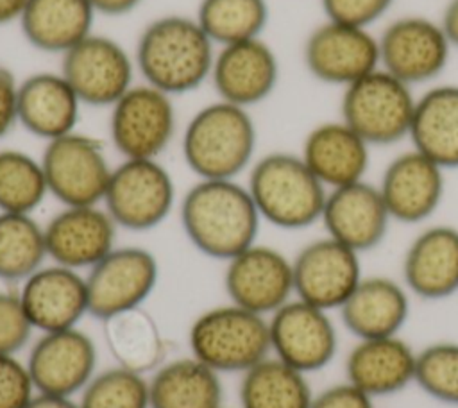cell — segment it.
<instances>
[{
	"instance_id": "83f0119b",
	"label": "cell",
	"mask_w": 458,
	"mask_h": 408,
	"mask_svg": "<svg viewBox=\"0 0 458 408\" xmlns=\"http://www.w3.org/2000/svg\"><path fill=\"white\" fill-rule=\"evenodd\" d=\"M408 140L445 172L458 168V84H435L417 95Z\"/></svg>"
},
{
	"instance_id": "ac0fdd59",
	"label": "cell",
	"mask_w": 458,
	"mask_h": 408,
	"mask_svg": "<svg viewBox=\"0 0 458 408\" xmlns=\"http://www.w3.org/2000/svg\"><path fill=\"white\" fill-rule=\"evenodd\" d=\"M377 188L392 222L422 224L444 200L445 170L411 147L388 161Z\"/></svg>"
},
{
	"instance_id": "8d00e7d4",
	"label": "cell",
	"mask_w": 458,
	"mask_h": 408,
	"mask_svg": "<svg viewBox=\"0 0 458 408\" xmlns=\"http://www.w3.org/2000/svg\"><path fill=\"white\" fill-rule=\"evenodd\" d=\"M428 397L458 406V342H433L417 351L415 381Z\"/></svg>"
},
{
	"instance_id": "bcb514c9",
	"label": "cell",
	"mask_w": 458,
	"mask_h": 408,
	"mask_svg": "<svg viewBox=\"0 0 458 408\" xmlns=\"http://www.w3.org/2000/svg\"><path fill=\"white\" fill-rule=\"evenodd\" d=\"M27 0H0V25L18 21Z\"/></svg>"
},
{
	"instance_id": "4316f807",
	"label": "cell",
	"mask_w": 458,
	"mask_h": 408,
	"mask_svg": "<svg viewBox=\"0 0 458 408\" xmlns=\"http://www.w3.org/2000/svg\"><path fill=\"white\" fill-rule=\"evenodd\" d=\"M410 297L403 281L388 276H363L338 313L354 340L395 336L410 317Z\"/></svg>"
},
{
	"instance_id": "277c9868",
	"label": "cell",
	"mask_w": 458,
	"mask_h": 408,
	"mask_svg": "<svg viewBox=\"0 0 458 408\" xmlns=\"http://www.w3.org/2000/svg\"><path fill=\"white\" fill-rule=\"evenodd\" d=\"M245 184L263 222L284 231L320 222L327 190L299 152L274 150L256 157Z\"/></svg>"
},
{
	"instance_id": "6da1fadb",
	"label": "cell",
	"mask_w": 458,
	"mask_h": 408,
	"mask_svg": "<svg viewBox=\"0 0 458 408\" xmlns=\"http://www.w3.org/2000/svg\"><path fill=\"white\" fill-rule=\"evenodd\" d=\"M179 218L188 242L220 261L256 243L263 224L247 184L238 179H197L181 197Z\"/></svg>"
},
{
	"instance_id": "ffe728a7",
	"label": "cell",
	"mask_w": 458,
	"mask_h": 408,
	"mask_svg": "<svg viewBox=\"0 0 458 408\" xmlns=\"http://www.w3.org/2000/svg\"><path fill=\"white\" fill-rule=\"evenodd\" d=\"M43 229L48 261L81 272L116 247L118 225L102 204L63 206Z\"/></svg>"
},
{
	"instance_id": "8fae6325",
	"label": "cell",
	"mask_w": 458,
	"mask_h": 408,
	"mask_svg": "<svg viewBox=\"0 0 458 408\" xmlns=\"http://www.w3.org/2000/svg\"><path fill=\"white\" fill-rule=\"evenodd\" d=\"M84 276L89 315L104 322L145 304L156 290L159 263L145 247L116 245Z\"/></svg>"
},
{
	"instance_id": "ba28073f",
	"label": "cell",
	"mask_w": 458,
	"mask_h": 408,
	"mask_svg": "<svg viewBox=\"0 0 458 408\" xmlns=\"http://www.w3.org/2000/svg\"><path fill=\"white\" fill-rule=\"evenodd\" d=\"M175 132L174 97L143 81L109 107V138L122 159H159Z\"/></svg>"
},
{
	"instance_id": "d6986e66",
	"label": "cell",
	"mask_w": 458,
	"mask_h": 408,
	"mask_svg": "<svg viewBox=\"0 0 458 408\" xmlns=\"http://www.w3.org/2000/svg\"><path fill=\"white\" fill-rule=\"evenodd\" d=\"M279 73L276 50L263 38H254L216 47L209 82L216 98L250 109L276 91Z\"/></svg>"
},
{
	"instance_id": "52a82bcc",
	"label": "cell",
	"mask_w": 458,
	"mask_h": 408,
	"mask_svg": "<svg viewBox=\"0 0 458 408\" xmlns=\"http://www.w3.org/2000/svg\"><path fill=\"white\" fill-rule=\"evenodd\" d=\"M175 202L174 177L159 159H122L113 166L102 206L118 229L143 233L161 225Z\"/></svg>"
},
{
	"instance_id": "d590c367",
	"label": "cell",
	"mask_w": 458,
	"mask_h": 408,
	"mask_svg": "<svg viewBox=\"0 0 458 408\" xmlns=\"http://www.w3.org/2000/svg\"><path fill=\"white\" fill-rule=\"evenodd\" d=\"M77 403L81 408H150L148 376L114 363L97 370Z\"/></svg>"
},
{
	"instance_id": "7a4b0ae2",
	"label": "cell",
	"mask_w": 458,
	"mask_h": 408,
	"mask_svg": "<svg viewBox=\"0 0 458 408\" xmlns=\"http://www.w3.org/2000/svg\"><path fill=\"white\" fill-rule=\"evenodd\" d=\"M215 52L195 16L163 14L143 27L132 55L143 82L177 97L209 81Z\"/></svg>"
},
{
	"instance_id": "f1b7e54d",
	"label": "cell",
	"mask_w": 458,
	"mask_h": 408,
	"mask_svg": "<svg viewBox=\"0 0 458 408\" xmlns=\"http://www.w3.org/2000/svg\"><path fill=\"white\" fill-rule=\"evenodd\" d=\"M89 0H27L18 20L25 41L48 54H66L93 32Z\"/></svg>"
},
{
	"instance_id": "30bf717a",
	"label": "cell",
	"mask_w": 458,
	"mask_h": 408,
	"mask_svg": "<svg viewBox=\"0 0 458 408\" xmlns=\"http://www.w3.org/2000/svg\"><path fill=\"white\" fill-rule=\"evenodd\" d=\"M377 48L379 68L411 88L437 81L453 52L440 21L422 14L392 20L377 34Z\"/></svg>"
},
{
	"instance_id": "e575fe53",
	"label": "cell",
	"mask_w": 458,
	"mask_h": 408,
	"mask_svg": "<svg viewBox=\"0 0 458 408\" xmlns=\"http://www.w3.org/2000/svg\"><path fill=\"white\" fill-rule=\"evenodd\" d=\"M47 197L48 186L41 157L20 149H2L0 211L34 215Z\"/></svg>"
},
{
	"instance_id": "f6af8a7d",
	"label": "cell",
	"mask_w": 458,
	"mask_h": 408,
	"mask_svg": "<svg viewBox=\"0 0 458 408\" xmlns=\"http://www.w3.org/2000/svg\"><path fill=\"white\" fill-rule=\"evenodd\" d=\"M27 408H81L75 397H59V395H47L36 394Z\"/></svg>"
},
{
	"instance_id": "1f68e13d",
	"label": "cell",
	"mask_w": 458,
	"mask_h": 408,
	"mask_svg": "<svg viewBox=\"0 0 458 408\" xmlns=\"http://www.w3.org/2000/svg\"><path fill=\"white\" fill-rule=\"evenodd\" d=\"M240 376V408H310L315 394L308 374L272 354Z\"/></svg>"
},
{
	"instance_id": "74e56055",
	"label": "cell",
	"mask_w": 458,
	"mask_h": 408,
	"mask_svg": "<svg viewBox=\"0 0 458 408\" xmlns=\"http://www.w3.org/2000/svg\"><path fill=\"white\" fill-rule=\"evenodd\" d=\"M34 331L18 288L0 290V354H20L30 344Z\"/></svg>"
},
{
	"instance_id": "7402d4cb",
	"label": "cell",
	"mask_w": 458,
	"mask_h": 408,
	"mask_svg": "<svg viewBox=\"0 0 458 408\" xmlns=\"http://www.w3.org/2000/svg\"><path fill=\"white\" fill-rule=\"evenodd\" d=\"M18 293L38 333L77 327L89 315L84 272L52 261L18 285Z\"/></svg>"
},
{
	"instance_id": "7dc6e473",
	"label": "cell",
	"mask_w": 458,
	"mask_h": 408,
	"mask_svg": "<svg viewBox=\"0 0 458 408\" xmlns=\"http://www.w3.org/2000/svg\"><path fill=\"white\" fill-rule=\"evenodd\" d=\"M220 408H227V406H224V404H222V406H220Z\"/></svg>"
},
{
	"instance_id": "7c38bea8",
	"label": "cell",
	"mask_w": 458,
	"mask_h": 408,
	"mask_svg": "<svg viewBox=\"0 0 458 408\" xmlns=\"http://www.w3.org/2000/svg\"><path fill=\"white\" fill-rule=\"evenodd\" d=\"M331 313L297 297L284 302L268 317L270 354L308 376L326 369L338 353Z\"/></svg>"
},
{
	"instance_id": "b9f144b4",
	"label": "cell",
	"mask_w": 458,
	"mask_h": 408,
	"mask_svg": "<svg viewBox=\"0 0 458 408\" xmlns=\"http://www.w3.org/2000/svg\"><path fill=\"white\" fill-rule=\"evenodd\" d=\"M18 91L20 81L0 64V140L18 125Z\"/></svg>"
},
{
	"instance_id": "4dcf8cb0",
	"label": "cell",
	"mask_w": 458,
	"mask_h": 408,
	"mask_svg": "<svg viewBox=\"0 0 458 408\" xmlns=\"http://www.w3.org/2000/svg\"><path fill=\"white\" fill-rule=\"evenodd\" d=\"M102 324L106 345L116 365L148 376L165 361V336L143 306L118 313Z\"/></svg>"
},
{
	"instance_id": "ee69618b",
	"label": "cell",
	"mask_w": 458,
	"mask_h": 408,
	"mask_svg": "<svg viewBox=\"0 0 458 408\" xmlns=\"http://www.w3.org/2000/svg\"><path fill=\"white\" fill-rule=\"evenodd\" d=\"M438 21L453 50H458V0H447Z\"/></svg>"
},
{
	"instance_id": "9c48e42d",
	"label": "cell",
	"mask_w": 458,
	"mask_h": 408,
	"mask_svg": "<svg viewBox=\"0 0 458 408\" xmlns=\"http://www.w3.org/2000/svg\"><path fill=\"white\" fill-rule=\"evenodd\" d=\"M41 165L48 195L61 206L102 204L113 165L98 140L73 131L47 141Z\"/></svg>"
},
{
	"instance_id": "ab89813d",
	"label": "cell",
	"mask_w": 458,
	"mask_h": 408,
	"mask_svg": "<svg viewBox=\"0 0 458 408\" xmlns=\"http://www.w3.org/2000/svg\"><path fill=\"white\" fill-rule=\"evenodd\" d=\"M395 0H320L324 16L333 21L372 29Z\"/></svg>"
},
{
	"instance_id": "60d3db41",
	"label": "cell",
	"mask_w": 458,
	"mask_h": 408,
	"mask_svg": "<svg viewBox=\"0 0 458 408\" xmlns=\"http://www.w3.org/2000/svg\"><path fill=\"white\" fill-rule=\"evenodd\" d=\"M374 401L345 379L313 394L310 408H376Z\"/></svg>"
},
{
	"instance_id": "44dd1931",
	"label": "cell",
	"mask_w": 458,
	"mask_h": 408,
	"mask_svg": "<svg viewBox=\"0 0 458 408\" xmlns=\"http://www.w3.org/2000/svg\"><path fill=\"white\" fill-rule=\"evenodd\" d=\"M318 224L327 236L363 254L383 243L392 218L377 184L363 179L327 190Z\"/></svg>"
},
{
	"instance_id": "d4e9b609",
	"label": "cell",
	"mask_w": 458,
	"mask_h": 408,
	"mask_svg": "<svg viewBox=\"0 0 458 408\" xmlns=\"http://www.w3.org/2000/svg\"><path fill=\"white\" fill-rule=\"evenodd\" d=\"M82 106L59 70L34 72L20 81L18 125L45 143L77 131Z\"/></svg>"
},
{
	"instance_id": "2e32d148",
	"label": "cell",
	"mask_w": 458,
	"mask_h": 408,
	"mask_svg": "<svg viewBox=\"0 0 458 408\" xmlns=\"http://www.w3.org/2000/svg\"><path fill=\"white\" fill-rule=\"evenodd\" d=\"M293 295L327 311H338L363 277L361 254L324 234L292 258Z\"/></svg>"
},
{
	"instance_id": "5b68a950",
	"label": "cell",
	"mask_w": 458,
	"mask_h": 408,
	"mask_svg": "<svg viewBox=\"0 0 458 408\" xmlns=\"http://www.w3.org/2000/svg\"><path fill=\"white\" fill-rule=\"evenodd\" d=\"M190 354L218 374H243L270 356L268 317L233 302L197 315L188 331Z\"/></svg>"
},
{
	"instance_id": "3957f363",
	"label": "cell",
	"mask_w": 458,
	"mask_h": 408,
	"mask_svg": "<svg viewBox=\"0 0 458 408\" xmlns=\"http://www.w3.org/2000/svg\"><path fill=\"white\" fill-rule=\"evenodd\" d=\"M256 147L250 111L220 98L197 109L181 134L184 163L197 179H238L254 163Z\"/></svg>"
},
{
	"instance_id": "9a60e30c",
	"label": "cell",
	"mask_w": 458,
	"mask_h": 408,
	"mask_svg": "<svg viewBox=\"0 0 458 408\" xmlns=\"http://www.w3.org/2000/svg\"><path fill=\"white\" fill-rule=\"evenodd\" d=\"M25 363L38 394L75 397L97 374L98 353L93 338L77 326L39 333Z\"/></svg>"
},
{
	"instance_id": "484cf974",
	"label": "cell",
	"mask_w": 458,
	"mask_h": 408,
	"mask_svg": "<svg viewBox=\"0 0 458 408\" xmlns=\"http://www.w3.org/2000/svg\"><path fill=\"white\" fill-rule=\"evenodd\" d=\"M370 149L354 129L338 118L313 125L299 154L326 190H333L365 179Z\"/></svg>"
},
{
	"instance_id": "f35d334b",
	"label": "cell",
	"mask_w": 458,
	"mask_h": 408,
	"mask_svg": "<svg viewBox=\"0 0 458 408\" xmlns=\"http://www.w3.org/2000/svg\"><path fill=\"white\" fill-rule=\"evenodd\" d=\"M36 394L27 363L18 354H0V408H27Z\"/></svg>"
},
{
	"instance_id": "cb8c5ba5",
	"label": "cell",
	"mask_w": 458,
	"mask_h": 408,
	"mask_svg": "<svg viewBox=\"0 0 458 408\" xmlns=\"http://www.w3.org/2000/svg\"><path fill=\"white\" fill-rule=\"evenodd\" d=\"M417 351L401 336L356 340L345 356V379L372 399L403 392L415 381Z\"/></svg>"
},
{
	"instance_id": "d6a6232c",
	"label": "cell",
	"mask_w": 458,
	"mask_h": 408,
	"mask_svg": "<svg viewBox=\"0 0 458 408\" xmlns=\"http://www.w3.org/2000/svg\"><path fill=\"white\" fill-rule=\"evenodd\" d=\"M47 261L43 224L34 215L0 211V281L21 285Z\"/></svg>"
},
{
	"instance_id": "836d02e7",
	"label": "cell",
	"mask_w": 458,
	"mask_h": 408,
	"mask_svg": "<svg viewBox=\"0 0 458 408\" xmlns=\"http://www.w3.org/2000/svg\"><path fill=\"white\" fill-rule=\"evenodd\" d=\"M268 18L267 0H200L195 13L215 47L263 38Z\"/></svg>"
},
{
	"instance_id": "4fadbf2b",
	"label": "cell",
	"mask_w": 458,
	"mask_h": 408,
	"mask_svg": "<svg viewBox=\"0 0 458 408\" xmlns=\"http://www.w3.org/2000/svg\"><path fill=\"white\" fill-rule=\"evenodd\" d=\"M59 72L84 106L111 107L136 81L134 55L114 38L91 32L61 55Z\"/></svg>"
},
{
	"instance_id": "603a6c76",
	"label": "cell",
	"mask_w": 458,
	"mask_h": 408,
	"mask_svg": "<svg viewBox=\"0 0 458 408\" xmlns=\"http://www.w3.org/2000/svg\"><path fill=\"white\" fill-rule=\"evenodd\" d=\"M401 281L410 295L422 301L458 293V227L433 224L419 231L404 251Z\"/></svg>"
},
{
	"instance_id": "8992f818",
	"label": "cell",
	"mask_w": 458,
	"mask_h": 408,
	"mask_svg": "<svg viewBox=\"0 0 458 408\" xmlns=\"http://www.w3.org/2000/svg\"><path fill=\"white\" fill-rule=\"evenodd\" d=\"M415 100L411 86L376 68L342 89L340 120L372 149L390 147L408 138Z\"/></svg>"
},
{
	"instance_id": "7bdbcfd3",
	"label": "cell",
	"mask_w": 458,
	"mask_h": 408,
	"mask_svg": "<svg viewBox=\"0 0 458 408\" xmlns=\"http://www.w3.org/2000/svg\"><path fill=\"white\" fill-rule=\"evenodd\" d=\"M91 7L95 9L97 16H111V18H118V16H125L131 14L134 9H138L143 0H89Z\"/></svg>"
},
{
	"instance_id": "5bb4252c",
	"label": "cell",
	"mask_w": 458,
	"mask_h": 408,
	"mask_svg": "<svg viewBox=\"0 0 458 408\" xmlns=\"http://www.w3.org/2000/svg\"><path fill=\"white\" fill-rule=\"evenodd\" d=\"M302 63L315 81L344 89L379 68L377 36L370 29L326 18L308 32Z\"/></svg>"
},
{
	"instance_id": "f546056e",
	"label": "cell",
	"mask_w": 458,
	"mask_h": 408,
	"mask_svg": "<svg viewBox=\"0 0 458 408\" xmlns=\"http://www.w3.org/2000/svg\"><path fill=\"white\" fill-rule=\"evenodd\" d=\"M148 401L150 408H220L224 385L218 372L190 354L165 360L148 374Z\"/></svg>"
},
{
	"instance_id": "e0dca14e",
	"label": "cell",
	"mask_w": 458,
	"mask_h": 408,
	"mask_svg": "<svg viewBox=\"0 0 458 408\" xmlns=\"http://www.w3.org/2000/svg\"><path fill=\"white\" fill-rule=\"evenodd\" d=\"M224 290L229 302L270 317L295 297L292 258L256 242L225 261Z\"/></svg>"
}]
</instances>
